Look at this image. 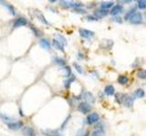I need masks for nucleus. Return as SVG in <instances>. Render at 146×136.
Wrapping results in <instances>:
<instances>
[{"instance_id":"1","label":"nucleus","mask_w":146,"mask_h":136,"mask_svg":"<svg viewBox=\"0 0 146 136\" xmlns=\"http://www.w3.org/2000/svg\"><path fill=\"white\" fill-rule=\"evenodd\" d=\"M7 126L10 130L17 131V130H19V129L23 128V122H22V121L9 122H7Z\"/></svg>"},{"instance_id":"2","label":"nucleus","mask_w":146,"mask_h":136,"mask_svg":"<svg viewBox=\"0 0 146 136\" xmlns=\"http://www.w3.org/2000/svg\"><path fill=\"white\" fill-rule=\"evenodd\" d=\"M78 111L86 114V113H88L91 111V106L88 103H80L79 104V106H78Z\"/></svg>"},{"instance_id":"3","label":"nucleus","mask_w":146,"mask_h":136,"mask_svg":"<svg viewBox=\"0 0 146 136\" xmlns=\"http://www.w3.org/2000/svg\"><path fill=\"white\" fill-rule=\"evenodd\" d=\"M27 25V20L25 17H17L13 22L14 28H17V27H20V26H25Z\"/></svg>"},{"instance_id":"4","label":"nucleus","mask_w":146,"mask_h":136,"mask_svg":"<svg viewBox=\"0 0 146 136\" xmlns=\"http://www.w3.org/2000/svg\"><path fill=\"white\" fill-rule=\"evenodd\" d=\"M59 5L63 7H74L75 9H77L78 7H82V4L81 3H78V2H67V1H60L59 2Z\"/></svg>"},{"instance_id":"5","label":"nucleus","mask_w":146,"mask_h":136,"mask_svg":"<svg viewBox=\"0 0 146 136\" xmlns=\"http://www.w3.org/2000/svg\"><path fill=\"white\" fill-rule=\"evenodd\" d=\"M130 22L133 25H140L143 22V16L140 12H136L130 19Z\"/></svg>"},{"instance_id":"6","label":"nucleus","mask_w":146,"mask_h":136,"mask_svg":"<svg viewBox=\"0 0 146 136\" xmlns=\"http://www.w3.org/2000/svg\"><path fill=\"white\" fill-rule=\"evenodd\" d=\"M100 119V116L97 112H92L87 117V124H93L95 122H97Z\"/></svg>"},{"instance_id":"7","label":"nucleus","mask_w":146,"mask_h":136,"mask_svg":"<svg viewBox=\"0 0 146 136\" xmlns=\"http://www.w3.org/2000/svg\"><path fill=\"white\" fill-rule=\"evenodd\" d=\"M79 32H80V36H82V37H84V38H90V37H92V36L94 35V32L90 31L89 29L80 28Z\"/></svg>"},{"instance_id":"8","label":"nucleus","mask_w":146,"mask_h":136,"mask_svg":"<svg viewBox=\"0 0 146 136\" xmlns=\"http://www.w3.org/2000/svg\"><path fill=\"white\" fill-rule=\"evenodd\" d=\"M22 131L25 136H36V131L29 126H25L22 128Z\"/></svg>"},{"instance_id":"9","label":"nucleus","mask_w":146,"mask_h":136,"mask_svg":"<svg viewBox=\"0 0 146 136\" xmlns=\"http://www.w3.org/2000/svg\"><path fill=\"white\" fill-rule=\"evenodd\" d=\"M0 3H1V5H3V6L6 7L7 9V11L11 14L12 16H15L17 15V12H16V9L15 7H14L11 4H9V3H7V2H5V1H0Z\"/></svg>"},{"instance_id":"10","label":"nucleus","mask_w":146,"mask_h":136,"mask_svg":"<svg viewBox=\"0 0 146 136\" xmlns=\"http://www.w3.org/2000/svg\"><path fill=\"white\" fill-rule=\"evenodd\" d=\"M52 45H53V47H55L57 50H59V51L64 52V44L59 42L58 39H53L52 40Z\"/></svg>"},{"instance_id":"11","label":"nucleus","mask_w":146,"mask_h":136,"mask_svg":"<svg viewBox=\"0 0 146 136\" xmlns=\"http://www.w3.org/2000/svg\"><path fill=\"white\" fill-rule=\"evenodd\" d=\"M133 103H134L133 98H132L131 96H130V95H126L123 104H124L127 108H131L132 106H133Z\"/></svg>"},{"instance_id":"12","label":"nucleus","mask_w":146,"mask_h":136,"mask_svg":"<svg viewBox=\"0 0 146 136\" xmlns=\"http://www.w3.org/2000/svg\"><path fill=\"white\" fill-rule=\"evenodd\" d=\"M123 10L122 7L121 6V5H116V6H114L112 8H111V15L112 16H116L118 15V14L121 13Z\"/></svg>"},{"instance_id":"13","label":"nucleus","mask_w":146,"mask_h":136,"mask_svg":"<svg viewBox=\"0 0 146 136\" xmlns=\"http://www.w3.org/2000/svg\"><path fill=\"white\" fill-rule=\"evenodd\" d=\"M104 93L106 94L107 95H109V96H111V95L114 94V93H115V89H114V86L110 84V85H107L106 87L104 88Z\"/></svg>"},{"instance_id":"14","label":"nucleus","mask_w":146,"mask_h":136,"mask_svg":"<svg viewBox=\"0 0 146 136\" xmlns=\"http://www.w3.org/2000/svg\"><path fill=\"white\" fill-rule=\"evenodd\" d=\"M127 94H121V93H118L116 94L115 95V99H116V102L118 103H124V100H125V97H126Z\"/></svg>"},{"instance_id":"15","label":"nucleus","mask_w":146,"mask_h":136,"mask_svg":"<svg viewBox=\"0 0 146 136\" xmlns=\"http://www.w3.org/2000/svg\"><path fill=\"white\" fill-rule=\"evenodd\" d=\"M39 44L41 45V47H43L44 49H50V43L48 42V40L42 38L39 41Z\"/></svg>"},{"instance_id":"16","label":"nucleus","mask_w":146,"mask_h":136,"mask_svg":"<svg viewBox=\"0 0 146 136\" xmlns=\"http://www.w3.org/2000/svg\"><path fill=\"white\" fill-rule=\"evenodd\" d=\"M84 98L86 99V101H88L90 103H93L95 102V99H94L93 95L91 93H89V92L86 93L85 95H84Z\"/></svg>"},{"instance_id":"17","label":"nucleus","mask_w":146,"mask_h":136,"mask_svg":"<svg viewBox=\"0 0 146 136\" xmlns=\"http://www.w3.org/2000/svg\"><path fill=\"white\" fill-rule=\"evenodd\" d=\"M75 76L74 75H71L70 77H68V78L64 82V85H65V87L66 88H70V84H71V83L72 82H74L75 81Z\"/></svg>"},{"instance_id":"18","label":"nucleus","mask_w":146,"mask_h":136,"mask_svg":"<svg viewBox=\"0 0 146 136\" xmlns=\"http://www.w3.org/2000/svg\"><path fill=\"white\" fill-rule=\"evenodd\" d=\"M108 15V11L104 10V9H100V10L95 11V16H97V17H102Z\"/></svg>"},{"instance_id":"19","label":"nucleus","mask_w":146,"mask_h":136,"mask_svg":"<svg viewBox=\"0 0 146 136\" xmlns=\"http://www.w3.org/2000/svg\"><path fill=\"white\" fill-rule=\"evenodd\" d=\"M63 72H64V74L63 75L67 77V78H68V77H70L71 76V69H70V66H65L63 68Z\"/></svg>"},{"instance_id":"20","label":"nucleus","mask_w":146,"mask_h":136,"mask_svg":"<svg viewBox=\"0 0 146 136\" xmlns=\"http://www.w3.org/2000/svg\"><path fill=\"white\" fill-rule=\"evenodd\" d=\"M118 82L121 84H126L128 83V77L126 75H120L118 77Z\"/></svg>"},{"instance_id":"21","label":"nucleus","mask_w":146,"mask_h":136,"mask_svg":"<svg viewBox=\"0 0 146 136\" xmlns=\"http://www.w3.org/2000/svg\"><path fill=\"white\" fill-rule=\"evenodd\" d=\"M104 135H105V131L102 129H97L91 133V136H104Z\"/></svg>"},{"instance_id":"22","label":"nucleus","mask_w":146,"mask_h":136,"mask_svg":"<svg viewBox=\"0 0 146 136\" xmlns=\"http://www.w3.org/2000/svg\"><path fill=\"white\" fill-rule=\"evenodd\" d=\"M54 62H55V63H57V65H60V66H63V65H66L65 60L62 59V58H60V57H56L54 59Z\"/></svg>"},{"instance_id":"23","label":"nucleus","mask_w":146,"mask_h":136,"mask_svg":"<svg viewBox=\"0 0 146 136\" xmlns=\"http://www.w3.org/2000/svg\"><path fill=\"white\" fill-rule=\"evenodd\" d=\"M112 6H113V2H103L100 5V7H102V8L104 9V10H106L108 8H111Z\"/></svg>"},{"instance_id":"24","label":"nucleus","mask_w":146,"mask_h":136,"mask_svg":"<svg viewBox=\"0 0 146 136\" xmlns=\"http://www.w3.org/2000/svg\"><path fill=\"white\" fill-rule=\"evenodd\" d=\"M134 94H135V96H136V97H138V98H143V97L144 96L145 93H144V91H143V89H137V90L135 91Z\"/></svg>"},{"instance_id":"25","label":"nucleus","mask_w":146,"mask_h":136,"mask_svg":"<svg viewBox=\"0 0 146 136\" xmlns=\"http://www.w3.org/2000/svg\"><path fill=\"white\" fill-rule=\"evenodd\" d=\"M136 12H135V8H132V9H131V10L128 12L126 15H125V20H130L131 18V16L134 15Z\"/></svg>"},{"instance_id":"26","label":"nucleus","mask_w":146,"mask_h":136,"mask_svg":"<svg viewBox=\"0 0 146 136\" xmlns=\"http://www.w3.org/2000/svg\"><path fill=\"white\" fill-rule=\"evenodd\" d=\"M136 75L140 79H146V70H140Z\"/></svg>"},{"instance_id":"27","label":"nucleus","mask_w":146,"mask_h":136,"mask_svg":"<svg viewBox=\"0 0 146 136\" xmlns=\"http://www.w3.org/2000/svg\"><path fill=\"white\" fill-rule=\"evenodd\" d=\"M29 26H30L31 30L33 31V33L35 34V35H36V36H41V35H42V33H41L39 29H38V28H36V27H35L33 25H29Z\"/></svg>"},{"instance_id":"28","label":"nucleus","mask_w":146,"mask_h":136,"mask_svg":"<svg viewBox=\"0 0 146 136\" xmlns=\"http://www.w3.org/2000/svg\"><path fill=\"white\" fill-rule=\"evenodd\" d=\"M137 5H138V7L140 9H145L146 8V0H139L137 1Z\"/></svg>"},{"instance_id":"29","label":"nucleus","mask_w":146,"mask_h":136,"mask_svg":"<svg viewBox=\"0 0 146 136\" xmlns=\"http://www.w3.org/2000/svg\"><path fill=\"white\" fill-rule=\"evenodd\" d=\"M90 131L88 130H80L78 131V133L76 136H89Z\"/></svg>"},{"instance_id":"30","label":"nucleus","mask_w":146,"mask_h":136,"mask_svg":"<svg viewBox=\"0 0 146 136\" xmlns=\"http://www.w3.org/2000/svg\"><path fill=\"white\" fill-rule=\"evenodd\" d=\"M73 65H74L76 71L79 73V74H83V69H82V67L79 65V63H73Z\"/></svg>"},{"instance_id":"31","label":"nucleus","mask_w":146,"mask_h":136,"mask_svg":"<svg viewBox=\"0 0 146 136\" xmlns=\"http://www.w3.org/2000/svg\"><path fill=\"white\" fill-rule=\"evenodd\" d=\"M57 37L58 38V41L60 43H62L63 44H67V41H66V38L64 37L63 35H57Z\"/></svg>"},{"instance_id":"32","label":"nucleus","mask_w":146,"mask_h":136,"mask_svg":"<svg viewBox=\"0 0 146 136\" xmlns=\"http://www.w3.org/2000/svg\"><path fill=\"white\" fill-rule=\"evenodd\" d=\"M38 19L42 22V23H44V24H46V25H48V22L46 20V18H45V16L42 15V14H38Z\"/></svg>"},{"instance_id":"33","label":"nucleus","mask_w":146,"mask_h":136,"mask_svg":"<svg viewBox=\"0 0 146 136\" xmlns=\"http://www.w3.org/2000/svg\"><path fill=\"white\" fill-rule=\"evenodd\" d=\"M0 117H2L3 120H5V121H10L11 120L10 117H8L7 115H4V114H1V113H0Z\"/></svg>"},{"instance_id":"34","label":"nucleus","mask_w":146,"mask_h":136,"mask_svg":"<svg viewBox=\"0 0 146 136\" xmlns=\"http://www.w3.org/2000/svg\"><path fill=\"white\" fill-rule=\"evenodd\" d=\"M113 21L114 22H117V23H120V24H121V23H122V20H121V18L120 16H119V17H114L113 18Z\"/></svg>"},{"instance_id":"35","label":"nucleus","mask_w":146,"mask_h":136,"mask_svg":"<svg viewBox=\"0 0 146 136\" xmlns=\"http://www.w3.org/2000/svg\"><path fill=\"white\" fill-rule=\"evenodd\" d=\"M87 19L88 20H94V21H96V20H98V18L97 17H94V16H87Z\"/></svg>"},{"instance_id":"36","label":"nucleus","mask_w":146,"mask_h":136,"mask_svg":"<svg viewBox=\"0 0 146 136\" xmlns=\"http://www.w3.org/2000/svg\"><path fill=\"white\" fill-rule=\"evenodd\" d=\"M75 11H76L77 13H82V14H84V13L86 12L85 10H83V9H82V10H80V9H79V8L75 9Z\"/></svg>"},{"instance_id":"37","label":"nucleus","mask_w":146,"mask_h":136,"mask_svg":"<svg viewBox=\"0 0 146 136\" xmlns=\"http://www.w3.org/2000/svg\"><path fill=\"white\" fill-rule=\"evenodd\" d=\"M52 136H62V135H60V134H58V133H56V134H53Z\"/></svg>"}]
</instances>
